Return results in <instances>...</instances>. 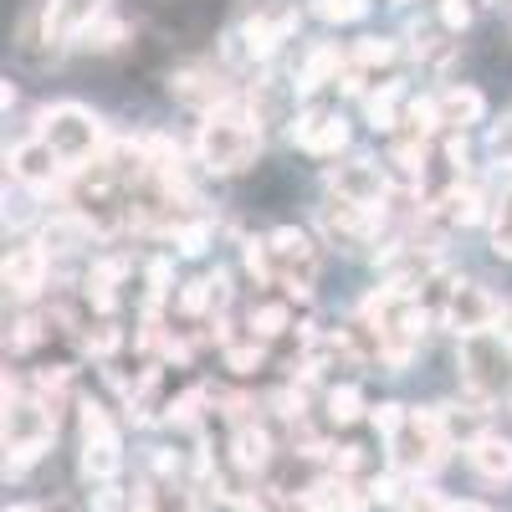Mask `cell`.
<instances>
[{"label":"cell","instance_id":"7a4b0ae2","mask_svg":"<svg viewBox=\"0 0 512 512\" xmlns=\"http://www.w3.org/2000/svg\"><path fill=\"white\" fill-rule=\"evenodd\" d=\"M52 441H57V415L26 390V379L6 374V472L21 477L26 466H36L52 451Z\"/></svg>","mask_w":512,"mask_h":512},{"label":"cell","instance_id":"3957f363","mask_svg":"<svg viewBox=\"0 0 512 512\" xmlns=\"http://www.w3.org/2000/svg\"><path fill=\"white\" fill-rule=\"evenodd\" d=\"M456 369H461V390L482 400V405H512V344L507 333H466L456 338Z\"/></svg>","mask_w":512,"mask_h":512},{"label":"cell","instance_id":"d6986e66","mask_svg":"<svg viewBox=\"0 0 512 512\" xmlns=\"http://www.w3.org/2000/svg\"><path fill=\"white\" fill-rule=\"evenodd\" d=\"M344 67H349V52H338V41H318V47L303 57V67H297L292 93H297V98H313V93L328 88V82L344 77Z\"/></svg>","mask_w":512,"mask_h":512},{"label":"cell","instance_id":"5b68a950","mask_svg":"<svg viewBox=\"0 0 512 512\" xmlns=\"http://www.w3.org/2000/svg\"><path fill=\"white\" fill-rule=\"evenodd\" d=\"M36 134L47 139L72 169H88V164H98L113 149L103 118L93 108H82V103H52V108H41Z\"/></svg>","mask_w":512,"mask_h":512},{"label":"cell","instance_id":"7c38bea8","mask_svg":"<svg viewBox=\"0 0 512 512\" xmlns=\"http://www.w3.org/2000/svg\"><path fill=\"white\" fill-rule=\"evenodd\" d=\"M328 195H344V200H359V205H384L395 195L390 175L379 169V159L369 154H349L344 164L328 169Z\"/></svg>","mask_w":512,"mask_h":512},{"label":"cell","instance_id":"ba28073f","mask_svg":"<svg viewBox=\"0 0 512 512\" xmlns=\"http://www.w3.org/2000/svg\"><path fill=\"white\" fill-rule=\"evenodd\" d=\"M72 175L77 169L47 144V139H21L16 149H11V180L21 185V190H31V195H57V190H67L72 185Z\"/></svg>","mask_w":512,"mask_h":512},{"label":"cell","instance_id":"9c48e42d","mask_svg":"<svg viewBox=\"0 0 512 512\" xmlns=\"http://www.w3.org/2000/svg\"><path fill=\"white\" fill-rule=\"evenodd\" d=\"M436 318H441L456 338H466V333H487V328H497L502 303H497V292L482 287V282H446V303H441Z\"/></svg>","mask_w":512,"mask_h":512},{"label":"cell","instance_id":"8fae6325","mask_svg":"<svg viewBox=\"0 0 512 512\" xmlns=\"http://www.w3.org/2000/svg\"><path fill=\"white\" fill-rule=\"evenodd\" d=\"M287 139H292L297 149H303V154H313V159H338V154L349 149V123H344V113L308 103L303 113L292 118Z\"/></svg>","mask_w":512,"mask_h":512},{"label":"cell","instance_id":"ffe728a7","mask_svg":"<svg viewBox=\"0 0 512 512\" xmlns=\"http://www.w3.org/2000/svg\"><path fill=\"white\" fill-rule=\"evenodd\" d=\"M369 400H364V390L359 384H328V395H323V425L333 431V425H359V420H369Z\"/></svg>","mask_w":512,"mask_h":512},{"label":"cell","instance_id":"4dcf8cb0","mask_svg":"<svg viewBox=\"0 0 512 512\" xmlns=\"http://www.w3.org/2000/svg\"><path fill=\"white\" fill-rule=\"evenodd\" d=\"M472 16H477V0H441V26H451L456 36L472 26Z\"/></svg>","mask_w":512,"mask_h":512},{"label":"cell","instance_id":"f1b7e54d","mask_svg":"<svg viewBox=\"0 0 512 512\" xmlns=\"http://www.w3.org/2000/svg\"><path fill=\"white\" fill-rule=\"evenodd\" d=\"M446 507H451V502H446L436 487H420V477H415V482H410V492L400 497V507H395V512H446Z\"/></svg>","mask_w":512,"mask_h":512},{"label":"cell","instance_id":"4316f807","mask_svg":"<svg viewBox=\"0 0 512 512\" xmlns=\"http://www.w3.org/2000/svg\"><path fill=\"white\" fill-rule=\"evenodd\" d=\"M374 0H313V16L328 21V26H349V21H364Z\"/></svg>","mask_w":512,"mask_h":512},{"label":"cell","instance_id":"d6a6232c","mask_svg":"<svg viewBox=\"0 0 512 512\" xmlns=\"http://www.w3.org/2000/svg\"><path fill=\"white\" fill-rule=\"evenodd\" d=\"M11 512H52V507H31V502H21V507H11Z\"/></svg>","mask_w":512,"mask_h":512},{"label":"cell","instance_id":"83f0119b","mask_svg":"<svg viewBox=\"0 0 512 512\" xmlns=\"http://www.w3.org/2000/svg\"><path fill=\"white\" fill-rule=\"evenodd\" d=\"M88 507L93 512H128L134 507V492H123L118 482H93L88 487Z\"/></svg>","mask_w":512,"mask_h":512},{"label":"cell","instance_id":"ac0fdd59","mask_svg":"<svg viewBox=\"0 0 512 512\" xmlns=\"http://www.w3.org/2000/svg\"><path fill=\"white\" fill-rule=\"evenodd\" d=\"M134 512H200V497L185 477H159L149 472L134 487Z\"/></svg>","mask_w":512,"mask_h":512},{"label":"cell","instance_id":"f546056e","mask_svg":"<svg viewBox=\"0 0 512 512\" xmlns=\"http://www.w3.org/2000/svg\"><path fill=\"white\" fill-rule=\"evenodd\" d=\"M405 410H410V405H395V400H384V405H374V410H369V425L379 431V441H390V436L400 431Z\"/></svg>","mask_w":512,"mask_h":512},{"label":"cell","instance_id":"8992f818","mask_svg":"<svg viewBox=\"0 0 512 512\" xmlns=\"http://www.w3.org/2000/svg\"><path fill=\"white\" fill-rule=\"evenodd\" d=\"M267 241H272V256H277V287H287L297 303H308V287L318 282V267H323L318 241L303 226H277Z\"/></svg>","mask_w":512,"mask_h":512},{"label":"cell","instance_id":"836d02e7","mask_svg":"<svg viewBox=\"0 0 512 512\" xmlns=\"http://www.w3.org/2000/svg\"><path fill=\"white\" fill-rule=\"evenodd\" d=\"M502 333H507V344H512V318H507V328H502Z\"/></svg>","mask_w":512,"mask_h":512},{"label":"cell","instance_id":"7402d4cb","mask_svg":"<svg viewBox=\"0 0 512 512\" xmlns=\"http://www.w3.org/2000/svg\"><path fill=\"white\" fill-rule=\"evenodd\" d=\"M395 57H400V41L395 36H359L354 47H349V72L374 77L379 67H390Z\"/></svg>","mask_w":512,"mask_h":512},{"label":"cell","instance_id":"e575fe53","mask_svg":"<svg viewBox=\"0 0 512 512\" xmlns=\"http://www.w3.org/2000/svg\"><path fill=\"white\" fill-rule=\"evenodd\" d=\"M390 6H410V0H390Z\"/></svg>","mask_w":512,"mask_h":512},{"label":"cell","instance_id":"6da1fadb","mask_svg":"<svg viewBox=\"0 0 512 512\" xmlns=\"http://www.w3.org/2000/svg\"><path fill=\"white\" fill-rule=\"evenodd\" d=\"M256 154H262V113L251 108L246 93L200 118V128H195V164L205 169V175H221V180L246 175V169L256 164Z\"/></svg>","mask_w":512,"mask_h":512},{"label":"cell","instance_id":"30bf717a","mask_svg":"<svg viewBox=\"0 0 512 512\" xmlns=\"http://www.w3.org/2000/svg\"><path fill=\"white\" fill-rule=\"evenodd\" d=\"M108 11H113L108 0H41L36 21L52 36V47L62 52V47H82V36H88Z\"/></svg>","mask_w":512,"mask_h":512},{"label":"cell","instance_id":"2e32d148","mask_svg":"<svg viewBox=\"0 0 512 512\" xmlns=\"http://www.w3.org/2000/svg\"><path fill=\"white\" fill-rule=\"evenodd\" d=\"M461 451H466V466H472L487 487H507V482H512V436L482 431V436L466 441Z\"/></svg>","mask_w":512,"mask_h":512},{"label":"cell","instance_id":"52a82bcc","mask_svg":"<svg viewBox=\"0 0 512 512\" xmlns=\"http://www.w3.org/2000/svg\"><path fill=\"white\" fill-rule=\"evenodd\" d=\"M169 93H175V103L195 108L200 118L226 108L231 98H241V88L226 77V62L221 67L216 62H180L175 72H169Z\"/></svg>","mask_w":512,"mask_h":512},{"label":"cell","instance_id":"277c9868","mask_svg":"<svg viewBox=\"0 0 512 512\" xmlns=\"http://www.w3.org/2000/svg\"><path fill=\"white\" fill-rule=\"evenodd\" d=\"M451 431H446V420L436 405H410L405 420H400V431L384 441V451H390V466L405 477H431L436 466H446L451 456Z\"/></svg>","mask_w":512,"mask_h":512},{"label":"cell","instance_id":"4fadbf2b","mask_svg":"<svg viewBox=\"0 0 512 512\" xmlns=\"http://www.w3.org/2000/svg\"><path fill=\"white\" fill-rule=\"evenodd\" d=\"M47 277H52V251L41 241H16L6 251V292L16 297L21 308L31 303V297L47 292Z\"/></svg>","mask_w":512,"mask_h":512},{"label":"cell","instance_id":"d4e9b609","mask_svg":"<svg viewBox=\"0 0 512 512\" xmlns=\"http://www.w3.org/2000/svg\"><path fill=\"white\" fill-rule=\"evenodd\" d=\"M47 328H52V318H41V313H16V323H11V333H6V349L11 354H31L41 338H47Z\"/></svg>","mask_w":512,"mask_h":512},{"label":"cell","instance_id":"603a6c76","mask_svg":"<svg viewBox=\"0 0 512 512\" xmlns=\"http://www.w3.org/2000/svg\"><path fill=\"white\" fill-rule=\"evenodd\" d=\"M128 41H134V26H128L118 11H108L88 36H82V47H88V52H103V57H113V52H123L128 47Z\"/></svg>","mask_w":512,"mask_h":512},{"label":"cell","instance_id":"9a60e30c","mask_svg":"<svg viewBox=\"0 0 512 512\" xmlns=\"http://www.w3.org/2000/svg\"><path fill=\"white\" fill-rule=\"evenodd\" d=\"M77 472H82V482H88V487L93 482H118V472H123V436H118V425L82 436Z\"/></svg>","mask_w":512,"mask_h":512},{"label":"cell","instance_id":"e0dca14e","mask_svg":"<svg viewBox=\"0 0 512 512\" xmlns=\"http://www.w3.org/2000/svg\"><path fill=\"white\" fill-rule=\"evenodd\" d=\"M436 118H441V134H466L472 123L487 118V93L472 88V82H451V88L436 93Z\"/></svg>","mask_w":512,"mask_h":512},{"label":"cell","instance_id":"5bb4252c","mask_svg":"<svg viewBox=\"0 0 512 512\" xmlns=\"http://www.w3.org/2000/svg\"><path fill=\"white\" fill-rule=\"evenodd\" d=\"M226 461L236 466V472H246V477H262V472H272V461H277V441H272V431H267L262 420L231 425Z\"/></svg>","mask_w":512,"mask_h":512},{"label":"cell","instance_id":"44dd1931","mask_svg":"<svg viewBox=\"0 0 512 512\" xmlns=\"http://www.w3.org/2000/svg\"><path fill=\"white\" fill-rule=\"evenodd\" d=\"M77 344H82V354H88V359L113 364L128 338H123V328H118L113 318H88V323H82V333H77Z\"/></svg>","mask_w":512,"mask_h":512},{"label":"cell","instance_id":"1f68e13d","mask_svg":"<svg viewBox=\"0 0 512 512\" xmlns=\"http://www.w3.org/2000/svg\"><path fill=\"white\" fill-rule=\"evenodd\" d=\"M446 512H492V507H482V502H451Z\"/></svg>","mask_w":512,"mask_h":512},{"label":"cell","instance_id":"cb8c5ba5","mask_svg":"<svg viewBox=\"0 0 512 512\" xmlns=\"http://www.w3.org/2000/svg\"><path fill=\"white\" fill-rule=\"evenodd\" d=\"M241 512H313L308 492H287V487H262L241 502Z\"/></svg>","mask_w":512,"mask_h":512},{"label":"cell","instance_id":"484cf974","mask_svg":"<svg viewBox=\"0 0 512 512\" xmlns=\"http://www.w3.org/2000/svg\"><path fill=\"white\" fill-rule=\"evenodd\" d=\"M267 349L272 344H262V338H231V344H226V369L231 374H256V369H262L267 364Z\"/></svg>","mask_w":512,"mask_h":512}]
</instances>
